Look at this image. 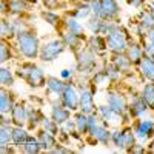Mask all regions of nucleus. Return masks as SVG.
<instances>
[{
  "mask_svg": "<svg viewBox=\"0 0 154 154\" xmlns=\"http://www.w3.org/2000/svg\"><path fill=\"white\" fill-rule=\"evenodd\" d=\"M17 43H19L20 53L23 56H26L29 59H34L37 56V53H38V40L32 32H29V31L19 32Z\"/></svg>",
  "mask_w": 154,
  "mask_h": 154,
  "instance_id": "f257e3e1",
  "label": "nucleus"
},
{
  "mask_svg": "<svg viewBox=\"0 0 154 154\" xmlns=\"http://www.w3.org/2000/svg\"><path fill=\"white\" fill-rule=\"evenodd\" d=\"M63 48L65 46H63L62 40H49L40 48V57L45 62H51V60H54L59 54H62Z\"/></svg>",
  "mask_w": 154,
  "mask_h": 154,
  "instance_id": "f03ea898",
  "label": "nucleus"
},
{
  "mask_svg": "<svg viewBox=\"0 0 154 154\" xmlns=\"http://www.w3.org/2000/svg\"><path fill=\"white\" fill-rule=\"evenodd\" d=\"M106 46H108L111 51H116V53H120V51H123L125 46H126L125 34H123L120 29H116V28H114L111 32H108Z\"/></svg>",
  "mask_w": 154,
  "mask_h": 154,
  "instance_id": "7ed1b4c3",
  "label": "nucleus"
},
{
  "mask_svg": "<svg viewBox=\"0 0 154 154\" xmlns=\"http://www.w3.org/2000/svg\"><path fill=\"white\" fill-rule=\"evenodd\" d=\"M19 74L23 75L25 79L29 82V85H32V86H38V85L43 83V74H42V71L38 69L37 66H34V65H23L20 68Z\"/></svg>",
  "mask_w": 154,
  "mask_h": 154,
  "instance_id": "20e7f679",
  "label": "nucleus"
},
{
  "mask_svg": "<svg viewBox=\"0 0 154 154\" xmlns=\"http://www.w3.org/2000/svg\"><path fill=\"white\" fill-rule=\"evenodd\" d=\"M62 103L68 109H77V106H79V96L71 85H66L65 89L62 91Z\"/></svg>",
  "mask_w": 154,
  "mask_h": 154,
  "instance_id": "39448f33",
  "label": "nucleus"
},
{
  "mask_svg": "<svg viewBox=\"0 0 154 154\" xmlns=\"http://www.w3.org/2000/svg\"><path fill=\"white\" fill-rule=\"evenodd\" d=\"M99 2H100V17L111 19L114 16H117L119 5L116 0H99Z\"/></svg>",
  "mask_w": 154,
  "mask_h": 154,
  "instance_id": "423d86ee",
  "label": "nucleus"
},
{
  "mask_svg": "<svg viewBox=\"0 0 154 154\" xmlns=\"http://www.w3.org/2000/svg\"><path fill=\"white\" fill-rule=\"evenodd\" d=\"M108 106L116 112V114H123L125 109H126V105H125V100L120 94H116V93H111L109 97H108Z\"/></svg>",
  "mask_w": 154,
  "mask_h": 154,
  "instance_id": "0eeeda50",
  "label": "nucleus"
},
{
  "mask_svg": "<svg viewBox=\"0 0 154 154\" xmlns=\"http://www.w3.org/2000/svg\"><path fill=\"white\" fill-rule=\"evenodd\" d=\"M154 133V125L151 120H139L136 123V134L140 139H145Z\"/></svg>",
  "mask_w": 154,
  "mask_h": 154,
  "instance_id": "6e6552de",
  "label": "nucleus"
},
{
  "mask_svg": "<svg viewBox=\"0 0 154 154\" xmlns=\"http://www.w3.org/2000/svg\"><path fill=\"white\" fill-rule=\"evenodd\" d=\"M79 102H80V108L85 114L93 111V96H91V91H89L88 88H82Z\"/></svg>",
  "mask_w": 154,
  "mask_h": 154,
  "instance_id": "1a4fd4ad",
  "label": "nucleus"
},
{
  "mask_svg": "<svg viewBox=\"0 0 154 154\" xmlns=\"http://www.w3.org/2000/svg\"><path fill=\"white\" fill-rule=\"evenodd\" d=\"M140 69L145 74V77H148L149 80H154V59H151L149 56H145L140 59Z\"/></svg>",
  "mask_w": 154,
  "mask_h": 154,
  "instance_id": "9d476101",
  "label": "nucleus"
},
{
  "mask_svg": "<svg viewBox=\"0 0 154 154\" xmlns=\"http://www.w3.org/2000/svg\"><path fill=\"white\" fill-rule=\"evenodd\" d=\"M11 111H12V120H14L19 126H22L25 123V120H26V109H25V106L16 105Z\"/></svg>",
  "mask_w": 154,
  "mask_h": 154,
  "instance_id": "9b49d317",
  "label": "nucleus"
},
{
  "mask_svg": "<svg viewBox=\"0 0 154 154\" xmlns=\"http://www.w3.org/2000/svg\"><path fill=\"white\" fill-rule=\"evenodd\" d=\"M69 117V112L68 109H65L63 106H59V105H54L53 108V119L56 123H65Z\"/></svg>",
  "mask_w": 154,
  "mask_h": 154,
  "instance_id": "f8f14e48",
  "label": "nucleus"
},
{
  "mask_svg": "<svg viewBox=\"0 0 154 154\" xmlns=\"http://www.w3.org/2000/svg\"><path fill=\"white\" fill-rule=\"evenodd\" d=\"M146 108H148L146 106V102L143 99H136L133 103H131V106H130V112H131L133 117H137V116L143 114L146 111Z\"/></svg>",
  "mask_w": 154,
  "mask_h": 154,
  "instance_id": "ddd939ff",
  "label": "nucleus"
},
{
  "mask_svg": "<svg viewBox=\"0 0 154 154\" xmlns=\"http://www.w3.org/2000/svg\"><path fill=\"white\" fill-rule=\"evenodd\" d=\"M79 65L82 69H89L94 65V57L89 51H82L79 56Z\"/></svg>",
  "mask_w": 154,
  "mask_h": 154,
  "instance_id": "4468645a",
  "label": "nucleus"
},
{
  "mask_svg": "<svg viewBox=\"0 0 154 154\" xmlns=\"http://www.w3.org/2000/svg\"><path fill=\"white\" fill-rule=\"evenodd\" d=\"M91 134L96 137V140H99L102 143H108V140H109V133L103 126H94L91 130Z\"/></svg>",
  "mask_w": 154,
  "mask_h": 154,
  "instance_id": "2eb2a0df",
  "label": "nucleus"
},
{
  "mask_svg": "<svg viewBox=\"0 0 154 154\" xmlns=\"http://www.w3.org/2000/svg\"><path fill=\"white\" fill-rule=\"evenodd\" d=\"M40 142H38V139H34V137H28V140L23 143V149L29 152V154H34V152H38L40 151Z\"/></svg>",
  "mask_w": 154,
  "mask_h": 154,
  "instance_id": "dca6fc26",
  "label": "nucleus"
},
{
  "mask_svg": "<svg viewBox=\"0 0 154 154\" xmlns=\"http://www.w3.org/2000/svg\"><path fill=\"white\" fill-rule=\"evenodd\" d=\"M142 99L146 102V105L154 106V83H146L143 91H142Z\"/></svg>",
  "mask_w": 154,
  "mask_h": 154,
  "instance_id": "f3484780",
  "label": "nucleus"
},
{
  "mask_svg": "<svg viewBox=\"0 0 154 154\" xmlns=\"http://www.w3.org/2000/svg\"><path fill=\"white\" fill-rule=\"evenodd\" d=\"M11 140L17 145H23L28 140V134L25 130H22V128H14V130H12V139Z\"/></svg>",
  "mask_w": 154,
  "mask_h": 154,
  "instance_id": "a211bd4d",
  "label": "nucleus"
},
{
  "mask_svg": "<svg viewBox=\"0 0 154 154\" xmlns=\"http://www.w3.org/2000/svg\"><path fill=\"white\" fill-rule=\"evenodd\" d=\"M38 142H40V145L43 148H51L54 145V137H53V133L49 131H42L40 134H38Z\"/></svg>",
  "mask_w": 154,
  "mask_h": 154,
  "instance_id": "6ab92c4d",
  "label": "nucleus"
},
{
  "mask_svg": "<svg viewBox=\"0 0 154 154\" xmlns=\"http://www.w3.org/2000/svg\"><path fill=\"white\" fill-rule=\"evenodd\" d=\"M46 86L51 89L53 93H56V94H59V93H62L63 89H65V86L66 85H63L59 79H54V77H49V79L46 80Z\"/></svg>",
  "mask_w": 154,
  "mask_h": 154,
  "instance_id": "aec40b11",
  "label": "nucleus"
},
{
  "mask_svg": "<svg viewBox=\"0 0 154 154\" xmlns=\"http://www.w3.org/2000/svg\"><path fill=\"white\" fill-rule=\"evenodd\" d=\"M75 126H77V130H79L80 133H85L88 130V117L85 116L83 111L75 116Z\"/></svg>",
  "mask_w": 154,
  "mask_h": 154,
  "instance_id": "412c9836",
  "label": "nucleus"
},
{
  "mask_svg": "<svg viewBox=\"0 0 154 154\" xmlns=\"http://www.w3.org/2000/svg\"><path fill=\"white\" fill-rule=\"evenodd\" d=\"M9 139H12V130L8 125H5V122H3L2 123V133H0V143H2V146H6Z\"/></svg>",
  "mask_w": 154,
  "mask_h": 154,
  "instance_id": "4be33fe9",
  "label": "nucleus"
},
{
  "mask_svg": "<svg viewBox=\"0 0 154 154\" xmlns=\"http://www.w3.org/2000/svg\"><path fill=\"white\" fill-rule=\"evenodd\" d=\"M0 108H2V112H6L9 109H12V99L11 96H8L5 91H2V96H0Z\"/></svg>",
  "mask_w": 154,
  "mask_h": 154,
  "instance_id": "5701e85b",
  "label": "nucleus"
},
{
  "mask_svg": "<svg viewBox=\"0 0 154 154\" xmlns=\"http://www.w3.org/2000/svg\"><path fill=\"white\" fill-rule=\"evenodd\" d=\"M65 25H66V28L75 34H80L82 31V26H80V23L75 20V17H66L65 19Z\"/></svg>",
  "mask_w": 154,
  "mask_h": 154,
  "instance_id": "b1692460",
  "label": "nucleus"
},
{
  "mask_svg": "<svg viewBox=\"0 0 154 154\" xmlns=\"http://www.w3.org/2000/svg\"><path fill=\"white\" fill-rule=\"evenodd\" d=\"M128 57H130L131 62H140V59H142V51H140V46L131 45L130 49H128Z\"/></svg>",
  "mask_w": 154,
  "mask_h": 154,
  "instance_id": "393cba45",
  "label": "nucleus"
},
{
  "mask_svg": "<svg viewBox=\"0 0 154 154\" xmlns=\"http://www.w3.org/2000/svg\"><path fill=\"white\" fill-rule=\"evenodd\" d=\"M123 134V148H133L134 146V134L133 131L128 128V130L122 131Z\"/></svg>",
  "mask_w": 154,
  "mask_h": 154,
  "instance_id": "a878e982",
  "label": "nucleus"
},
{
  "mask_svg": "<svg viewBox=\"0 0 154 154\" xmlns=\"http://www.w3.org/2000/svg\"><path fill=\"white\" fill-rule=\"evenodd\" d=\"M89 12H91V6L83 5V6H80V8L74 9L72 16H74L75 19H83V17H88V14H89Z\"/></svg>",
  "mask_w": 154,
  "mask_h": 154,
  "instance_id": "bb28decb",
  "label": "nucleus"
},
{
  "mask_svg": "<svg viewBox=\"0 0 154 154\" xmlns=\"http://www.w3.org/2000/svg\"><path fill=\"white\" fill-rule=\"evenodd\" d=\"M89 46H91L93 49H96V51H102L105 46H106V43L102 40V38L99 37V35H94L91 40H89Z\"/></svg>",
  "mask_w": 154,
  "mask_h": 154,
  "instance_id": "cd10ccee",
  "label": "nucleus"
},
{
  "mask_svg": "<svg viewBox=\"0 0 154 154\" xmlns=\"http://www.w3.org/2000/svg\"><path fill=\"white\" fill-rule=\"evenodd\" d=\"M140 25H142L145 29H151V28L154 26V16L151 14V12H146V14H143Z\"/></svg>",
  "mask_w": 154,
  "mask_h": 154,
  "instance_id": "c85d7f7f",
  "label": "nucleus"
},
{
  "mask_svg": "<svg viewBox=\"0 0 154 154\" xmlns=\"http://www.w3.org/2000/svg\"><path fill=\"white\" fill-rule=\"evenodd\" d=\"M130 57H125L122 54H117L114 57V63H116V66L117 68H128V65H130Z\"/></svg>",
  "mask_w": 154,
  "mask_h": 154,
  "instance_id": "c756f323",
  "label": "nucleus"
},
{
  "mask_svg": "<svg viewBox=\"0 0 154 154\" xmlns=\"http://www.w3.org/2000/svg\"><path fill=\"white\" fill-rule=\"evenodd\" d=\"M8 9L12 11V12H19V11H23L25 9V3L22 0H11L8 3Z\"/></svg>",
  "mask_w": 154,
  "mask_h": 154,
  "instance_id": "7c9ffc66",
  "label": "nucleus"
},
{
  "mask_svg": "<svg viewBox=\"0 0 154 154\" xmlns=\"http://www.w3.org/2000/svg\"><path fill=\"white\" fill-rule=\"evenodd\" d=\"M0 82H2L3 85H11L12 83V75L6 68H2V71H0Z\"/></svg>",
  "mask_w": 154,
  "mask_h": 154,
  "instance_id": "2f4dec72",
  "label": "nucleus"
},
{
  "mask_svg": "<svg viewBox=\"0 0 154 154\" xmlns=\"http://www.w3.org/2000/svg\"><path fill=\"white\" fill-rule=\"evenodd\" d=\"M77 35H79V34H75V32H72V31L68 29L65 34H63V40H65V43H68V45H75Z\"/></svg>",
  "mask_w": 154,
  "mask_h": 154,
  "instance_id": "473e14b6",
  "label": "nucleus"
},
{
  "mask_svg": "<svg viewBox=\"0 0 154 154\" xmlns=\"http://www.w3.org/2000/svg\"><path fill=\"white\" fill-rule=\"evenodd\" d=\"M111 139H112V142L116 143V146H119V148H123V134L120 131H114L111 134Z\"/></svg>",
  "mask_w": 154,
  "mask_h": 154,
  "instance_id": "72a5a7b5",
  "label": "nucleus"
},
{
  "mask_svg": "<svg viewBox=\"0 0 154 154\" xmlns=\"http://www.w3.org/2000/svg\"><path fill=\"white\" fill-rule=\"evenodd\" d=\"M99 112L102 114V117H103L105 120H109V119L112 117V116L116 114L109 106H99Z\"/></svg>",
  "mask_w": 154,
  "mask_h": 154,
  "instance_id": "f704fd0d",
  "label": "nucleus"
},
{
  "mask_svg": "<svg viewBox=\"0 0 154 154\" xmlns=\"http://www.w3.org/2000/svg\"><path fill=\"white\" fill-rule=\"evenodd\" d=\"M11 56V51H8V45L6 42H2V62H6Z\"/></svg>",
  "mask_w": 154,
  "mask_h": 154,
  "instance_id": "c9c22d12",
  "label": "nucleus"
},
{
  "mask_svg": "<svg viewBox=\"0 0 154 154\" xmlns=\"http://www.w3.org/2000/svg\"><path fill=\"white\" fill-rule=\"evenodd\" d=\"M43 126H45V130H46V131H49V133H53V134H54V133H57V126H56L53 122H51V120H48V119L43 122Z\"/></svg>",
  "mask_w": 154,
  "mask_h": 154,
  "instance_id": "e433bc0d",
  "label": "nucleus"
},
{
  "mask_svg": "<svg viewBox=\"0 0 154 154\" xmlns=\"http://www.w3.org/2000/svg\"><path fill=\"white\" fill-rule=\"evenodd\" d=\"M91 11L94 12V14L97 16V17H100V2L99 0H91Z\"/></svg>",
  "mask_w": 154,
  "mask_h": 154,
  "instance_id": "4c0bfd02",
  "label": "nucleus"
},
{
  "mask_svg": "<svg viewBox=\"0 0 154 154\" xmlns=\"http://www.w3.org/2000/svg\"><path fill=\"white\" fill-rule=\"evenodd\" d=\"M43 17H45V20H46L48 23H51V25H56V23H57V20H59V17L54 14V12H46V14H45Z\"/></svg>",
  "mask_w": 154,
  "mask_h": 154,
  "instance_id": "58836bf2",
  "label": "nucleus"
},
{
  "mask_svg": "<svg viewBox=\"0 0 154 154\" xmlns=\"http://www.w3.org/2000/svg\"><path fill=\"white\" fill-rule=\"evenodd\" d=\"M12 32V26L8 23V22H2V34L3 35H8Z\"/></svg>",
  "mask_w": 154,
  "mask_h": 154,
  "instance_id": "ea45409f",
  "label": "nucleus"
},
{
  "mask_svg": "<svg viewBox=\"0 0 154 154\" xmlns=\"http://www.w3.org/2000/svg\"><path fill=\"white\" fill-rule=\"evenodd\" d=\"M43 2H45V5H46V8H54L56 5H57V0H43Z\"/></svg>",
  "mask_w": 154,
  "mask_h": 154,
  "instance_id": "a19ab883",
  "label": "nucleus"
},
{
  "mask_svg": "<svg viewBox=\"0 0 154 154\" xmlns=\"http://www.w3.org/2000/svg\"><path fill=\"white\" fill-rule=\"evenodd\" d=\"M148 40L154 45V26H152L151 29H148Z\"/></svg>",
  "mask_w": 154,
  "mask_h": 154,
  "instance_id": "79ce46f5",
  "label": "nucleus"
},
{
  "mask_svg": "<svg viewBox=\"0 0 154 154\" xmlns=\"http://www.w3.org/2000/svg\"><path fill=\"white\" fill-rule=\"evenodd\" d=\"M69 74H71V72H69V69H63V71L60 72V75L63 77V79H66V77H69Z\"/></svg>",
  "mask_w": 154,
  "mask_h": 154,
  "instance_id": "37998d69",
  "label": "nucleus"
},
{
  "mask_svg": "<svg viewBox=\"0 0 154 154\" xmlns=\"http://www.w3.org/2000/svg\"><path fill=\"white\" fill-rule=\"evenodd\" d=\"M149 9H151L149 12H151V14L154 16V0H152V2H151V5H149Z\"/></svg>",
  "mask_w": 154,
  "mask_h": 154,
  "instance_id": "c03bdc74",
  "label": "nucleus"
},
{
  "mask_svg": "<svg viewBox=\"0 0 154 154\" xmlns=\"http://www.w3.org/2000/svg\"><path fill=\"white\" fill-rule=\"evenodd\" d=\"M130 3H133V5H139L140 3V0H128Z\"/></svg>",
  "mask_w": 154,
  "mask_h": 154,
  "instance_id": "a18cd8bd",
  "label": "nucleus"
},
{
  "mask_svg": "<svg viewBox=\"0 0 154 154\" xmlns=\"http://www.w3.org/2000/svg\"><path fill=\"white\" fill-rule=\"evenodd\" d=\"M34 2H35V0H34Z\"/></svg>",
  "mask_w": 154,
  "mask_h": 154,
  "instance_id": "49530a36",
  "label": "nucleus"
},
{
  "mask_svg": "<svg viewBox=\"0 0 154 154\" xmlns=\"http://www.w3.org/2000/svg\"><path fill=\"white\" fill-rule=\"evenodd\" d=\"M152 56H154V54H152Z\"/></svg>",
  "mask_w": 154,
  "mask_h": 154,
  "instance_id": "de8ad7c7",
  "label": "nucleus"
}]
</instances>
